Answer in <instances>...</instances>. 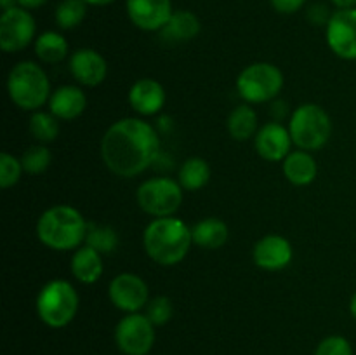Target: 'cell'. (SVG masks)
Returning <instances> with one entry per match:
<instances>
[{
  "mask_svg": "<svg viewBox=\"0 0 356 355\" xmlns=\"http://www.w3.org/2000/svg\"><path fill=\"white\" fill-rule=\"evenodd\" d=\"M120 244L117 230L111 228L108 225H96V223H89L86 237V246L92 247L101 254L115 253Z\"/></svg>",
  "mask_w": 356,
  "mask_h": 355,
  "instance_id": "obj_27",
  "label": "cell"
},
{
  "mask_svg": "<svg viewBox=\"0 0 356 355\" xmlns=\"http://www.w3.org/2000/svg\"><path fill=\"white\" fill-rule=\"evenodd\" d=\"M115 343L124 355H148L155 345V326L145 313H125L115 327Z\"/></svg>",
  "mask_w": 356,
  "mask_h": 355,
  "instance_id": "obj_9",
  "label": "cell"
},
{
  "mask_svg": "<svg viewBox=\"0 0 356 355\" xmlns=\"http://www.w3.org/2000/svg\"><path fill=\"white\" fill-rule=\"evenodd\" d=\"M87 106V97L82 87L61 86L52 90L49 97V111L59 120H73L80 117Z\"/></svg>",
  "mask_w": 356,
  "mask_h": 355,
  "instance_id": "obj_18",
  "label": "cell"
},
{
  "mask_svg": "<svg viewBox=\"0 0 356 355\" xmlns=\"http://www.w3.org/2000/svg\"><path fill=\"white\" fill-rule=\"evenodd\" d=\"M193 244L191 228L176 216L155 218L143 233L146 254L162 267H174L186 258Z\"/></svg>",
  "mask_w": 356,
  "mask_h": 355,
  "instance_id": "obj_2",
  "label": "cell"
},
{
  "mask_svg": "<svg viewBox=\"0 0 356 355\" xmlns=\"http://www.w3.org/2000/svg\"><path fill=\"white\" fill-rule=\"evenodd\" d=\"M284 176L296 187H306L318 176V164L306 150H294L284 160Z\"/></svg>",
  "mask_w": 356,
  "mask_h": 355,
  "instance_id": "obj_19",
  "label": "cell"
},
{
  "mask_svg": "<svg viewBox=\"0 0 356 355\" xmlns=\"http://www.w3.org/2000/svg\"><path fill=\"white\" fill-rule=\"evenodd\" d=\"M7 94L21 110L37 111L52 94L47 73L33 61L16 63L7 75Z\"/></svg>",
  "mask_w": 356,
  "mask_h": 355,
  "instance_id": "obj_4",
  "label": "cell"
},
{
  "mask_svg": "<svg viewBox=\"0 0 356 355\" xmlns=\"http://www.w3.org/2000/svg\"><path fill=\"white\" fill-rule=\"evenodd\" d=\"M284 87V73L273 63L259 61L245 66L236 77V90L249 104L275 100Z\"/></svg>",
  "mask_w": 356,
  "mask_h": 355,
  "instance_id": "obj_7",
  "label": "cell"
},
{
  "mask_svg": "<svg viewBox=\"0 0 356 355\" xmlns=\"http://www.w3.org/2000/svg\"><path fill=\"white\" fill-rule=\"evenodd\" d=\"M337 9H355L356 0H332Z\"/></svg>",
  "mask_w": 356,
  "mask_h": 355,
  "instance_id": "obj_36",
  "label": "cell"
},
{
  "mask_svg": "<svg viewBox=\"0 0 356 355\" xmlns=\"http://www.w3.org/2000/svg\"><path fill=\"white\" fill-rule=\"evenodd\" d=\"M287 127L292 143L299 150H306V152L323 148L332 134V122H330L329 113L315 103L299 104L292 111Z\"/></svg>",
  "mask_w": 356,
  "mask_h": 355,
  "instance_id": "obj_6",
  "label": "cell"
},
{
  "mask_svg": "<svg viewBox=\"0 0 356 355\" xmlns=\"http://www.w3.org/2000/svg\"><path fill=\"white\" fill-rule=\"evenodd\" d=\"M52 162V153L51 150L45 145L38 143V145L30 146L23 152L21 155V164H23L24 173L31 174V176H37V174L45 173L49 169Z\"/></svg>",
  "mask_w": 356,
  "mask_h": 355,
  "instance_id": "obj_29",
  "label": "cell"
},
{
  "mask_svg": "<svg viewBox=\"0 0 356 355\" xmlns=\"http://www.w3.org/2000/svg\"><path fill=\"white\" fill-rule=\"evenodd\" d=\"M115 0H86L87 6H96V7H104V6H110L113 3Z\"/></svg>",
  "mask_w": 356,
  "mask_h": 355,
  "instance_id": "obj_37",
  "label": "cell"
},
{
  "mask_svg": "<svg viewBox=\"0 0 356 355\" xmlns=\"http://www.w3.org/2000/svg\"><path fill=\"white\" fill-rule=\"evenodd\" d=\"M68 40L58 31L47 30L35 38V54L42 63L56 65L68 56Z\"/></svg>",
  "mask_w": 356,
  "mask_h": 355,
  "instance_id": "obj_24",
  "label": "cell"
},
{
  "mask_svg": "<svg viewBox=\"0 0 356 355\" xmlns=\"http://www.w3.org/2000/svg\"><path fill=\"white\" fill-rule=\"evenodd\" d=\"M292 258H294L292 244L289 242V239L277 233L264 235L263 239L257 240L252 249L254 263L268 271L284 270L291 265Z\"/></svg>",
  "mask_w": 356,
  "mask_h": 355,
  "instance_id": "obj_14",
  "label": "cell"
},
{
  "mask_svg": "<svg viewBox=\"0 0 356 355\" xmlns=\"http://www.w3.org/2000/svg\"><path fill=\"white\" fill-rule=\"evenodd\" d=\"M47 3V0H17V6L23 7V9H38V7L45 6Z\"/></svg>",
  "mask_w": 356,
  "mask_h": 355,
  "instance_id": "obj_35",
  "label": "cell"
},
{
  "mask_svg": "<svg viewBox=\"0 0 356 355\" xmlns=\"http://www.w3.org/2000/svg\"><path fill=\"white\" fill-rule=\"evenodd\" d=\"M228 235V225L219 218H204L191 226L193 244L202 249H219L226 244Z\"/></svg>",
  "mask_w": 356,
  "mask_h": 355,
  "instance_id": "obj_22",
  "label": "cell"
},
{
  "mask_svg": "<svg viewBox=\"0 0 356 355\" xmlns=\"http://www.w3.org/2000/svg\"><path fill=\"white\" fill-rule=\"evenodd\" d=\"M23 164L21 159L10 155V153L2 152L0 153V187L3 190L17 184V181L21 180V174H23Z\"/></svg>",
  "mask_w": 356,
  "mask_h": 355,
  "instance_id": "obj_30",
  "label": "cell"
},
{
  "mask_svg": "<svg viewBox=\"0 0 356 355\" xmlns=\"http://www.w3.org/2000/svg\"><path fill=\"white\" fill-rule=\"evenodd\" d=\"M228 132L236 141H247L250 138H256L257 131V113L249 103L240 104L233 108L232 113L228 115Z\"/></svg>",
  "mask_w": 356,
  "mask_h": 355,
  "instance_id": "obj_23",
  "label": "cell"
},
{
  "mask_svg": "<svg viewBox=\"0 0 356 355\" xmlns=\"http://www.w3.org/2000/svg\"><path fill=\"white\" fill-rule=\"evenodd\" d=\"M211 180V167L209 162L202 157H190L179 167L177 181L183 187V190L197 191L204 188Z\"/></svg>",
  "mask_w": 356,
  "mask_h": 355,
  "instance_id": "obj_25",
  "label": "cell"
},
{
  "mask_svg": "<svg viewBox=\"0 0 356 355\" xmlns=\"http://www.w3.org/2000/svg\"><path fill=\"white\" fill-rule=\"evenodd\" d=\"M167 94L162 84L155 79H139L129 89V104L143 117L156 115L165 106Z\"/></svg>",
  "mask_w": 356,
  "mask_h": 355,
  "instance_id": "obj_17",
  "label": "cell"
},
{
  "mask_svg": "<svg viewBox=\"0 0 356 355\" xmlns=\"http://www.w3.org/2000/svg\"><path fill=\"white\" fill-rule=\"evenodd\" d=\"M327 45L341 59H356V7L339 9L330 16L325 28Z\"/></svg>",
  "mask_w": 356,
  "mask_h": 355,
  "instance_id": "obj_12",
  "label": "cell"
},
{
  "mask_svg": "<svg viewBox=\"0 0 356 355\" xmlns=\"http://www.w3.org/2000/svg\"><path fill=\"white\" fill-rule=\"evenodd\" d=\"M37 24L30 10L16 6L2 10L0 16V47L3 52H17L33 42Z\"/></svg>",
  "mask_w": 356,
  "mask_h": 355,
  "instance_id": "obj_10",
  "label": "cell"
},
{
  "mask_svg": "<svg viewBox=\"0 0 356 355\" xmlns=\"http://www.w3.org/2000/svg\"><path fill=\"white\" fill-rule=\"evenodd\" d=\"M138 205L153 218H169L183 204V187L172 178H152L139 184L136 191Z\"/></svg>",
  "mask_w": 356,
  "mask_h": 355,
  "instance_id": "obj_8",
  "label": "cell"
},
{
  "mask_svg": "<svg viewBox=\"0 0 356 355\" xmlns=\"http://www.w3.org/2000/svg\"><path fill=\"white\" fill-rule=\"evenodd\" d=\"M79 292L65 278H54L42 285L35 299L37 315L52 329H63L79 312Z\"/></svg>",
  "mask_w": 356,
  "mask_h": 355,
  "instance_id": "obj_5",
  "label": "cell"
},
{
  "mask_svg": "<svg viewBox=\"0 0 356 355\" xmlns=\"http://www.w3.org/2000/svg\"><path fill=\"white\" fill-rule=\"evenodd\" d=\"M70 270L73 277L82 284H94L103 275V260L101 253L89 246H80L73 253L72 261H70Z\"/></svg>",
  "mask_w": 356,
  "mask_h": 355,
  "instance_id": "obj_20",
  "label": "cell"
},
{
  "mask_svg": "<svg viewBox=\"0 0 356 355\" xmlns=\"http://www.w3.org/2000/svg\"><path fill=\"white\" fill-rule=\"evenodd\" d=\"M87 14L86 0H61L56 7V23L63 30H73L79 26Z\"/></svg>",
  "mask_w": 356,
  "mask_h": 355,
  "instance_id": "obj_28",
  "label": "cell"
},
{
  "mask_svg": "<svg viewBox=\"0 0 356 355\" xmlns=\"http://www.w3.org/2000/svg\"><path fill=\"white\" fill-rule=\"evenodd\" d=\"M89 223L79 209L68 204H58L45 209L37 221V237L52 251H76L87 237Z\"/></svg>",
  "mask_w": 356,
  "mask_h": 355,
  "instance_id": "obj_3",
  "label": "cell"
},
{
  "mask_svg": "<svg viewBox=\"0 0 356 355\" xmlns=\"http://www.w3.org/2000/svg\"><path fill=\"white\" fill-rule=\"evenodd\" d=\"M16 6H17V0H0V7H2V10L13 9V7Z\"/></svg>",
  "mask_w": 356,
  "mask_h": 355,
  "instance_id": "obj_38",
  "label": "cell"
},
{
  "mask_svg": "<svg viewBox=\"0 0 356 355\" xmlns=\"http://www.w3.org/2000/svg\"><path fill=\"white\" fill-rule=\"evenodd\" d=\"M68 68L73 79L83 87L99 86L108 75L106 59L96 49L90 47L76 49L75 52H72Z\"/></svg>",
  "mask_w": 356,
  "mask_h": 355,
  "instance_id": "obj_15",
  "label": "cell"
},
{
  "mask_svg": "<svg viewBox=\"0 0 356 355\" xmlns=\"http://www.w3.org/2000/svg\"><path fill=\"white\" fill-rule=\"evenodd\" d=\"M160 152V136L149 122L125 117L113 122L101 139L103 162L115 176L134 178L145 173Z\"/></svg>",
  "mask_w": 356,
  "mask_h": 355,
  "instance_id": "obj_1",
  "label": "cell"
},
{
  "mask_svg": "<svg viewBox=\"0 0 356 355\" xmlns=\"http://www.w3.org/2000/svg\"><path fill=\"white\" fill-rule=\"evenodd\" d=\"M108 298L111 305L124 313H136L149 301L148 284L139 275L124 271L118 274L108 285Z\"/></svg>",
  "mask_w": 356,
  "mask_h": 355,
  "instance_id": "obj_11",
  "label": "cell"
},
{
  "mask_svg": "<svg viewBox=\"0 0 356 355\" xmlns=\"http://www.w3.org/2000/svg\"><path fill=\"white\" fill-rule=\"evenodd\" d=\"M292 138L289 127L282 125L280 122H268L263 127H259L256 138H254V146L261 159L268 162H280L292 152Z\"/></svg>",
  "mask_w": 356,
  "mask_h": 355,
  "instance_id": "obj_16",
  "label": "cell"
},
{
  "mask_svg": "<svg viewBox=\"0 0 356 355\" xmlns=\"http://www.w3.org/2000/svg\"><path fill=\"white\" fill-rule=\"evenodd\" d=\"M146 312L145 315L152 320L153 326H165L174 315L172 303L167 296H155L148 301V305L145 306Z\"/></svg>",
  "mask_w": 356,
  "mask_h": 355,
  "instance_id": "obj_31",
  "label": "cell"
},
{
  "mask_svg": "<svg viewBox=\"0 0 356 355\" xmlns=\"http://www.w3.org/2000/svg\"><path fill=\"white\" fill-rule=\"evenodd\" d=\"M350 312H351V315L355 317L356 319V292L353 296H351V301H350Z\"/></svg>",
  "mask_w": 356,
  "mask_h": 355,
  "instance_id": "obj_39",
  "label": "cell"
},
{
  "mask_svg": "<svg viewBox=\"0 0 356 355\" xmlns=\"http://www.w3.org/2000/svg\"><path fill=\"white\" fill-rule=\"evenodd\" d=\"M200 30V19L191 10H174L165 26L160 30V37L165 42H190Z\"/></svg>",
  "mask_w": 356,
  "mask_h": 355,
  "instance_id": "obj_21",
  "label": "cell"
},
{
  "mask_svg": "<svg viewBox=\"0 0 356 355\" xmlns=\"http://www.w3.org/2000/svg\"><path fill=\"white\" fill-rule=\"evenodd\" d=\"M59 118L56 115H52L51 111H33L28 122V129H30V134L37 139L38 143L45 145V143H51L58 138L59 134Z\"/></svg>",
  "mask_w": 356,
  "mask_h": 355,
  "instance_id": "obj_26",
  "label": "cell"
},
{
  "mask_svg": "<svg viewBox=\"0 0 356 355\" xmlns=\"http://www.w3.org/2000/svg\"><path fill=\"white\" fill-rule=\"evenodd\" d=\"M271 7L280 14H294L306 3V0H270Z\"/></svg>",
  "mask_w": 356,
  "mask_h": 355,
  "instance_id": "obj_33",
  "label": "cell"
},
{
  "mask_svg": "<svg viewBox=\"0 0 356 355\" xmlns=\"http://www.w3.org/2000/svg\"><path fill=\"white\" fill-rule=\"evenodd\" d=\"M129 19L143 31H160L172 16L170 0H125Z\"/></svg>",
  "mask_w": 356,
  "mask_h": 355,
  "instance_id": "obj_13",
  "label": "cell"
},
{
  "mask_svg": "<svg viewBox=\"0 0 356 355\" xmlns=\"http://www.w3.org/2000/svg\"><path fill=\"white\" fill-rule=\"evenodd\" d=\"M315 355H353V347L344 336L332 334V336H327L320 341Z\"/></svg>",
  "mask_w": 356,
  "mask_h": 355,
  "instance_id": "obj_32",
  "label": "cell"
},
{
  "mask_svg": "<svg viewBox=\"0 0 356 355\" xmlns=\"http://www.w3.org/2000/svg\"><path fill=\"white\" fill-rule=\"evenodd\" d=\"M330 16H332V14H330L329 9L323 6H313L312 9H309V19L315 24H325L327 26Z\"/></svg>",
  "mask_w": 356,
  "mask_h": 355,
  "instance_id": "obj_34",
  "label": "cell"
}]
</instances>
